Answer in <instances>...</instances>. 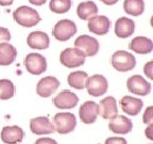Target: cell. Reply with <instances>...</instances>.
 <instances>
[{
  "mask_svg": "<svg viewBox=\"0 0 153 144\" xmlns=\"http://www.w3.org/2000/svg\"><path fill=\"white\" fill-rule=\"evenodd\" d=\"M47 0H29V2L33 5H36V7H41V5L45 4Z\"/></svg>",
  "mask_w": 153,
  "mask_h": 144,
  "instance_id": "836d02e7",
  "label": "cell"
},
{
  "mask_svg": "<svg viewBox=\"0 0 153 144\" xmlns=\"http://www.w3.org/2000/svg\"><path fill=\"white\" fill-rule=\"evenodd\" d=\"M145 1L143 0H124L123 10L128 15L140 16L145 12Z\"/></svg>",
  "mask_w": 153,
  "mask_h": 144,
  "instance_id": "d4e9b609",
  "label": "cell"
},
{
  "mask_svg": "<svg viewBox=\"0 0 153 144\" xmlns=\"http://www.w3.org/2000/svg\"><path fill=\"white\" fill-rule=\"evenodd\" d=\"M79 115L84 124H93L99 115V105L91 100L86 101L80 107Z\"/></svg>",
  "mask_w": 153,
  "mask_h": 144,
  "instance_id": "5bb4252c",
  "label": "cell"
},
{
  "mask_svg": "<svg viewBox=\"0 0 153 144\" xmlns=\"http://www.w3.org/2000/svg\"><path fill=\"white\" fill-rule=\"evenodd\" d=\"M14 0H0V5L1 7H9V5H12Z\"/></svg>",
  "mask_w": 153,
  "mask_h": 144,
  "instance_id": "e575fe53",
  "label": "cell"
},
{
  "mask_svg": "<svg viewBox=\"0 0 153 144\" xmlns=\"http://www.w3.org/2000/svg\"><path fill=\"white\" fill-rule=\"evenodd\" d=\"M71 0H50L49 9L55 14H64L71 9Z\"/></svg>",
  "mask_w": 153,
  "mask_h": 144,
  "instance_id": "484cf974",
  "label": "cell"
},
{
  "mask_svg": "<svg viewBox=\"0 0 153 144\" xmlns=\"http://www.w3.org/2000/svg\"><path fill=\"white\" fill-rule=\"evenodd\" d=\"M30 129L34 134L43 136V134H50L54 132L53 123L46 116H38L30 121Z\"/></svg>",
  "mask_w": 153,
  "mask_h": 144,
  "instance_id": "4fadbf2b",
  "label": "cell"
},
{
  "mask_svg": "<svg viewBox=\"0 0 153 144\" xmlns=\"http://www.w3.org/2000/svg\"><path fill=\"white\" fill-rule=\"evenodd\" d=\"M100 1L106 5H114V4H116L119 0H100Z\"/></svg>",
  "mask_w": 153,
  "mask_h": 144,
  "instance_id": "d590c367",
  "label": "cell"
},
{
  "mask_svg": "<svg viewBox=\"0 0 153 144\" xmlns=\"http://www.w3.org/2000/svg\"><path fill=\"white\" fill-rule=\"evenodd\" d=\"M26 70H28L30 74L35 75H42L43 73L46 72L47 70V61L46 58L43 55L37 52H32L29 53L26 57L24 61Z\"/></svg>",
  "mask_w": 153,
  "mask_h": 144,
  "instance_id": "8992f818",
  "label": "cell"
},
{
  "mask_svg": "<svg viewBox=\"0 0 153 144\" xmlns=\"http://www.w3.org/2000/svg\"><path fill=\"white\" fill-rule=\"evenodd\" d=\"M85 88L91 96L98 97L106 93L108 89V82L106 78L102 75H93L91 77L87 78Z\"/></svg>",
  "mask_w": 153,
  "mask_h": 144,
  "instance_id": "52a82bcc",
  "label": "cell"
},
{
  "mask_svg": "<svg viewBox=\"0 0 153 144\" xmlns=\"http://www.w3.org/2000/svg\"><path fill=\"white\" fill-rule=\"evenodd\" d=\"M127 88L130 93L139 96H146L151 92V84L140 75L130 77L127 81Z\"/></svg>",
  "mask_w": 153,
  "mask_h": 144,
  "instance_id": "9c48e42d",
  "label": "cell"
},
{
  "mask_svg": "<svg viewBox=\"0 0 153 144\" xmlns=\"http://www.w3.org/2000/svg\"><path fill=\"white\" fill-rule=\"evenodd\" d=\"M13 18L19 26L26 27V28L36 26L42 20L37 11L27 5H22L17 8L13 12Z\"/></svg>",
  "mask_w": 153,
  "mask_h": 144,
  "instance_id": "6da1fadb",
  "label": "cell"
},
{
  "mask_svg": "<svg viewBox=\"0 0 153 144\" xmlns=\"http://www.w3.org/2000/svg\"><path fill=\"white\" fill-rule=\"evenodd\" d=\"M118 108H117V101L113 96H108L103 98L99 104V114L105 120H111L114 118L115 115H117Z\"/></svg>",
  "mask_w": 153,
  "mask_h": 144,
  "instance_id": "ffe728a7",
  "label": "cell"
},
{
  "mask_svg": "<svg viewBox=\"0 0 153 144\" xmlns=\"http://www.w3.org/2000/svg\"><path fill=\"white\" fill-rule=\"evenodd\" d=\"M85 55L76 47L66 48L60 56L61 63L67 68H76V67L82 66L85 63Z\"/></svg>",
  "mask_w": 153,
  "mask_h": 144,
  "instance_id": "5b68a950",
  "label": "cell"
},
{
  "mask_svg": "<svg viewBox=\"0 0 153 144\" xmlns=\"http://www.w3.org/2000/svg\"><path fill=\"white\" fill-rule=\"evenodd\" d=\"M15 94V86L9 79H0V99L7 100Z\"/></svg>",
  "mask_w": 153,
  "mask_h": 144,
  "instance_id": "4316f807",
  "label": "cell"
},
{
  "mask_svg": "<svg viewBox=\"0 0 153 144\" xmlns=\"http://www.w3.org/2000/svg\"><path fill=\"white\" fill-rule=\"evenodd\" d=\"M111 62L115 70L118 72H129L136 66V59L131 52L118 50L113 53Z\"/></svg>",
  "mask_w": 153,
  "mask_h": 144,
  "instance_id": "7a4b0ae2",
  "label": "cell"
},
{
  "mask_svg": "<svg viewBox=\"0 0 153 144\" xmlns=\"http://www.w3.org/2000/svg\"><path fill=\"white\" fill-rule=\"evenodd\" d=\"M78 103H79V97L76 96V94H74V92L67 91V90L62 91L53 98L54 106L62 110L74 108L78 105Z\"/></svg>",
  "mask_w": 153,
  "mask_h": 144,
  "instance_id": "7c38bea8",
  "label": "cell"
},
{
  "mask_svg": "<svg viewBox=\"0 0 153 144\" xmlns=\"http://www.w3.org/2000/svg\"><path fill=\"white\" fill-rule=\"evenodd\" d=\"M135 31V22L129 17H120L115 24V34L120 38H128Z\"/></svg>",
  "mask_w": 153,
  "mask_h": 144,
  "instance_id": "ac0fdd59",
  "label": "cell"
},
{
  "mask_svg": "<svg viewBox=\"0 0 153 144\" xmlns=\"http://www.w3.org/2000/svg\"><path fill=\"white\" fill-rule=\"evenodd\" d=\"M132 51L139 55H147L153 50V42L146 36H136L131 41L129 45Z\"/></svg>",
  "mask_w": 153,
  "mask_h": 144,
  "instance_id": "44dd1931",
  "label": "cell"
},
{
  "mask_svg": "<svg viewBox=\"0 0 153 144\" xmlns=\"http://www.w3.org/2000/svg\"><path fill=\"white\" fill-rule=\"evenodd\" d=\"M143 73L148 77L149 79H153V61H149L145 67H143Z\"/></svg>",
  "mask_w": 153,
  "mask_h": 144,
  "instance_id": "f546056e",
  "label": "cell"
},
{
  "mask_svg": "<svg viewBox=\"0 0 153 144\" xmlns=\"http://www.w3.org/2000/svg\"><path fill=\"white\" fill-rule=\"evenodd\" d=\"M27 44L32 49L36 50H44L49 47L50 44V38L46 32L43 31H34L28 35L27 38Z\"/></svg>",
  "mask_w": 153,
  "mask_h": 144,
  "instance_id": "2e32d148",
  "label": "cell"
},
{
  "mask_svg": "<svg viewBox=\"0 0 153 144\" xmlns=\"http://www.w3.org/2000/svg\"><path fill=\"white\" fill-rule=\"evenodd\" d=\"M143 124H147V125L153 123V107L152 106H150V107H148V108L146 109V111H145L143 116Z\"/></svg>",
  "mask_w": 153,
  "mask_h": 144,
  "instance_id": "83f0119b",
  "label": "cell"
},
{
  "mask_svg": "<svg viewBox=\"0 0 153 144\" xmlns=\"http://www.w3.org/2000/svg\"><path fill=\"white\" fill-rule=\"evenodd\" d=\"M78 32L76 25L70 19H62L55 24L52 30V35L60 42H66Z\"/></svg>",
  "mask_w": 153,
  "mask_h": 144,
  "instance_id": "277c9868",
  "label": "cell"
},
{
  "mask_svg": "<svg viewBox=\"0 0 153 144\" xmlns=\"http://www.w3.org/2000/svg\"><path fill=\"white\" fill-rule=\"evenodd\" d=\"M17 57V50L13 45L7 42L0 43V65L7 66L12 64Z\"/></svg>",
  "mask_w": 153,
  "mask_h": 144,
  "instance_id": "7402d4cb",
  "label": "cell"
},
{
  "mask_svg": "<svg viewBox=\"0 0 153 144\" xmlns=\"http://www.w3.org/2000/svg\"><path fill=\"white\" fill-rule=\"evenodd\" d=\"M108 128H110L114 134H127L132 130L133 124H132L131 120H129L127 116L117 114L110 120Z\"/></svg>",
  "mask_w": 153,
  "mask_h": 144,
  "instance_id": "9a60e30c",
  "label": "cell"
},
{
  "mask_svg": "<svg viewBox=\"0 0 153 144\" xmlns=\"http://www.w3.org/2000/svg\"><path fill=\"white\" fill-rule=\"evenodd\" d=\"M76 14L82 20H88L91 17L98 14V7L94 1H83L76 8Z\"/></svg>",
  "mask_w": 153,
  "mask_h": 144,
  "instance_id": "603a6c76",
  "label": "cell"
},
{
  "mask_svg": "<svg viewBox=\"0 0 153 144\" xmlns=\"http://www.w3.org/2000/svg\"><path fill=\"white\" fill-rule=\"evenodd\" d=\"M60 86V81L53 76H47L42 78L36 86V93L41 97H49L55 93Z\"/></svg>",
  "mask_w": 153,
  "mask_h": 144,
  "instance_id": "30bf717a",
  "label": "cell"
},
{
  "mask_svg": "<svg viewBox=\"0 0 153 144\" xmlns=\"http://www.w3.org/2000/svg\"><path fill=\"white\" fill-rule=\"evenodd\" d=\"M88 78V75L83 70H76L72 72L67 77V82L71 88L76 90H83L85 89L86 80Z\"/></svg>",
  "mask_w": 153,
  "mask_h": 144,
  "instance_id": "cb8c5ba5",
  "label": "cell"
},
{
  "mask_svg": "<svg viewBox=\"0 0 153 144\" xmlns=\"http://www.w3.org/2000/svg\"><path fill=\"white\" fill-rule=\"evenodd\" d=\"M120 105H121V109L124 113H127L128 115H137L140 110L143 109V103L141 99L133 97V96H123L120 100Z\"/></svg>",
  "mask_w": 153,
  "mask_h": 144,
  "instance_id": "d6986e66",
  "label": "cell"
},
{
  "mask_svg": "<svg viewBox=\"0 0 153 144\" xmlns=\"http://www.w3.org/2000/svg\"><path fill=\"white\" fill-rule=\"evenodd\" d=\"M35 144H57V142L51 138H39L36 140Z\"/></svg>",
  "mask_w": 153,
  "mask_h": 144,
  "instance_id": "1f68e13d",
  "label": "cell"
},
{
  "mask_svg": "<svg viewBox=\"0 0 153 144\" xmlns=\"http://www.w3.org/2000/svg\"><path fill=\"white\" fill-rule=\"evenodd\" d=\"M11 40V33H10L9 29L4 27H0V43H4V42H10Z\"/></svg>",
  "mask_w": 153,
  "mask_h": 144,
  "instance_id": "f1b7e54d",
  "label": "cell"
},
{
  "mask_svg": "<svg viewBox=\"0 0 153 144\" xmlns=\"http://www.w3.org/2000/svg\"><path fill=\"white\" fill-rule=\"evenodd\" d=\"M74 47L80 49L85 57H93L99 51V43L95 38L91 35H80L74 41Z\"/></svg>",
  "mask_w": 153,
  "mask_h": 144,
  "instance_id": "ba28073f",
  "label": "cell"
},
{
  "mask_svg": "<svg viewBox=\"0 0 153 144\" xmlns=\"http://www.w3.org/2000/svg\"><path fill=\"white\" fill-rule=\"evenodd\" d=\"M111 29V20L104 15H95L88 19V30L97 35H104Z\"/></svg>",
  "mask_w": 153,
  "mask_h": 144,
  "instance_id": "8fae6325",
  "label": "cell"
},
{
  "mask_svg": "<svg viewBox=\"0 0 153 144\" xmlns=\"http://www.w3.org/2000/svg\"><path fill=\"white\" fill-rule=\"evenodd\" d=\"M54 130L60 134H66L71 132L76 126V120L72 113L60 112L56 113L53 118Z\"/></svg>",
  "mask_w": 153,
  "mask_h": 144,
  "instance_id": "3957f363",
  "label": "cell"
},
{
  "mask_svg": "<svg viewBox=\"0 0 153 144\" xmlns=\"http://www.w3.org/2000/svg\"><path fill=\"white\" fill-rule=\"evenodd\" d=\"M25 132L19 126H5L1 131V140L5 144H17L24 140Z\"/></svg>",
  "mask_w": 153,
  "mask_h": 144,
  "instance_id": "e0dca14e",
  "label": "cell"
},
{
  "mask_svg": "<svg viewBox=\"0 0 153 144\" xmlns=\"http://www.w3.org/2000/svg\"><path fill=\"white\" fill-rule=\"evenodd\" d=\"M145 134H146V137L148 138L149 140H153V123L148 125V127L146 128Z\"/></svg>",
  "mask_w": 153,
  "mask_h": 144,
  "instance_id": "d6a6232c",
  "label": "cell"
},
{
  "mask_svg": "<svg viewBox=\"0 0 153 144\" xmlns=\"http://www.w3.org/2000/svg\"><path fill=\"white\" fill-rule=\"evenodd\" d=\"M104 144H127V140L124 139V138H118V137L108 138V139L105 140Z\"/></svg>",
  "mask_w": 153,
  "mask_h": 144,
  "instance_id": "4dcf8cb0",
  "label": "cell"
}]
</instances>
